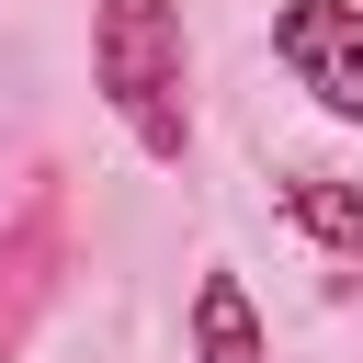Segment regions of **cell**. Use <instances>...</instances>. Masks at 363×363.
<instances>
[{
	"label": "cell",
	"mask_w": 363,
	"mask_h": 363,
	"mask_svg": "<svg viewBox=\"0 0 363 363\" xmlns=\"http://www.w3.org/2000/svg\"><path fill=\"white\" fill-rule=\"evenodd\" d=\"M91 91L147 159L193 147V34L182 0H91Z\"/></svg>",
	"instance_id": "6da1fadb"
},
{
	"label": "cell",
	"mask_w": 363,
	"mask_h": 363,
	"mask_svg": "<svg viewBox=\"0 0 363 363\" xmlns=\"http://www.w3.org/2000/svg\"><path fill=\"white\" fill-rule=\"evenodd\" d=\"M57 284H68V182H57V170H34V193L0 216V363H23V352H34V329H45Z\"/></svg>",
	"instance_id": "7a4b0ae2"
},
{
	"label": "cell",
	"mask_w": 363,
	"mask_h": 363,
	"mask_svg": "<svg viewBox=\"0 0 363 363\" xmlns=\"http://www.w3.org/2000/svg\"><path fill=\"white\" fill-rule=\"evenodd\" d=\"M272 57L329 125H363V0H284L272 11Z\"/></svg>",
	"instance_id": "3957f363"
},
{
	"label": "cell",
	"mask_w": 363,
	"mask_h": 363,
	"mask_svg": "<svg viewBox=\"0 0 363 363\" xmlns=\"http://www.w3.org/2000/svg\"><path fill=\"white\" fill-rule=\"evenodd\" d=\"M272 204H284L329 261H363V182H340V170L295 159V170H272Z\"/></svg>",
	"instance_id": "277c9868"
},
{
	"label": "cell",
	"mask_w": 363,
	"mask_h": 363,
	"mask_svg": "<svg viewBox=\"0 0 363 363\" xmlns=\"http://www.w3.org/2000/svg\"><path fill=\"white\" fill-rule=\"evenodd\" d=\"M193 363H272L261 306H250L238 272H204V284H193Z\"/></svg>",
	"instance_id": "5b68a950"
}]
</instances>
